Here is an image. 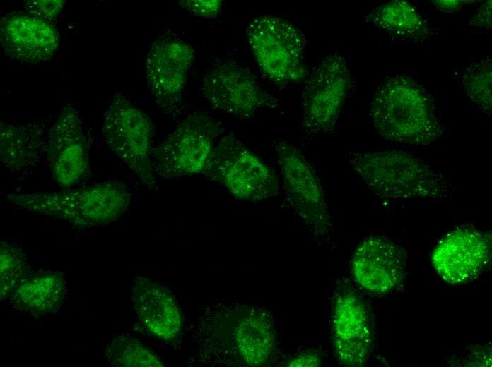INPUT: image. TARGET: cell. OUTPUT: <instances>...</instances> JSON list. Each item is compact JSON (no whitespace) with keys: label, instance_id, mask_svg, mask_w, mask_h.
Masks as SVG:
<instances>
[{"label":"cell","instance_id":"obj_1","mask_svg":"<svg viewBox=\"0 0 492 367\" xmlns=\"http://www.w3.org/2000/svg\"><path fill=\"white\" fill-rule=\"evenodd\" d=\"M370 116L384 140L425 145L442 133L438 109L430 93L406 75L383 79L373 95Z\"/></svg>","mask_w":492,"mask_h":367},{"label":"cell","instance_id":"obj_2","mask_svg":"<svg viewBox=\"0 0 492 367\" xmlns=\"http://www.w3.org/2000/svg\"><path fill=\"white\" fill-rule=\"evenodd\" d=\"M131 199L128 186L119 179L52 192L4 194L5 203L15 208L55 217L78 228L117 220L128 208Z\"/></svg>","mask_w":492,"mask_h":367},{"label":"cell","instance_id":"obj_3","mask_svg":"<svg viewBox=\"0 0 492 367\" xmlns=\"http://www.w3.org/2000/svg\"><path fill=\"white\" fill-rule=\"evenodd\" d=\"M347 160L351 169L382 198H441L454 191L442 174L404 151L351 152Z\"/></svg>","mask_w":492,"mask_h":367},{"label":"cell","instance_id":"obj_4","mask_svg":"<svg viewBox=\"0 0 492 367\" xmlns=\"http://www.w3.org/2000/svg\"><path fill=\"white\" fill-rule=\"evenodd\" d=\"M250 49L263 73L279 87L305 81V40L291 22L274 15L253 18L247 28Z\"/></svg>","mask_w":492,"mask_h":367},{"label":"cell","instance_id":"obj_5","mask_svg":"<svg viewBox=\"0 0 492 367\" xmlns=\"http://www.w3.org/2000/svg\"><path fill=\"white\" fill-rule=\"evenodd\" d=\"M223 130L221 123L206 113L189 114L153 148L151 160L156 177L204 175Z\"/></svg>","mask_w":492,"mask_h":367},{"label":"cell","instance_id":"obj_6","mask_svg":"<svg viewBox=\"0 0 492 367\" xmlns=\"http://www.w3.org/2000/svg\"><path fill=\"white\" fill-rule=\"evenodd\" d=\"M108 148L151 192L158 191L151 153L154 126L149 116L121 92H115L102 120Z\"/></svg>","mask_w":492,"mask_h":367},{"label":"cell","instance_id":"obj_7","mask_svg":"<svg viewBox=\"0 0 492 367\" xmlns=\"http://www.w3.org/2000/svg\"><path fill=\"white\" fill-rule=\"evenodd\" d=\"M204 175L240 200L259 202L279 193L274 169L229 133L218 139Z\"/></svg>","mask_w":492,"mask_h":367},{"label":"cell","instance_id":"obj_8","mask_svg":"<svg viewBox=\"0 0 492 367\" xmlns=\"http://www.w3.org/2000/svg\"><path fill=\"white\" fill-rule=\"evenodd\" d=\"M195 58L192 46L173 32L159 35L145 61L148 87L157 106L173 121L182 115L184 95Z\"/></svg>","mask_w":492,"mask_h":367},{"label":"cell","instance_id":"obj_9","mask_svg":"<svg viewBox=\"0 0 492 367\" xmlns=\"http://www.w3.org/2000/svg\"><path fill=\"white\" fill-rule=\"evenodd\" d=\"M351 84L348 63L338 54L324 58L308 74L301 95L302 126L308 137L333 131Z\"/></svg>","mask_w":492,"mask_h":367},{"label":"cell","instance_id":"obj_10","mask_svg":"<svg viewBox=\"0 0 492 367\" xmlns=\"http://www.w3.org/2000/svg\"><path fill=\"white\" fill-rule=\"evenodd\" d=\"M201 92L212 108L241 119L279 103L247 67L230 59H216L208 66Z\"/></svg>","mask_w":492,"mask_h":367},{"label":"cell","instance_id":"obj_11","mask_svg":"<svg viewBox=\"0 0 492 367\" xmlns=\"http://www.w3.org/2000/svg\"><path fill=\"white\" fill-rule=\"evenodd\" d=\"M286 198L310 233L317 239L329 231L330 222L321 183L302 151L288 141L273 143Z\"/></svg>","mask_w":492,"mask_h":367},{"label":"cell","instance_id":"obj_12","mask_svg":"<svg viewBox=\"0 0 492 367\" xmlns=\"http://www.w3.org/2000/svg\"><path fill=\"white\" fill-rule=\"evenodd\" d=\"M217 325L219 344L236 363L264 366L274 359L276 335L265 311L251 306L235 308L225 313Z\"/></svg>","mask_w":492,"mask_h":367},{"label":"cell","instance_id":"obj_13","mask_svg":"<svg viewBox=\"0 0 492 367\" xmlns=\"http://www.w3.org/2000/svg\"><path fill=\"white\" fill-rule=\"evenodd\" d=\"M45 153L51 177L62 189L76 188L89 179L88 143L78 112L70 102L49 128Z\"/></svg>","mask_w":492,"mask_h":367},{"label":"cell","instance_id":"obj_14","mask_svg":"<svg viewBox=\"0 0 492 367\" xmlns=\"http://www.w3.org/2000/svg\"><path fill=\"white\" fill-rule=\"evenodd\" d=\"M332 332L334 352L342 364L360 366L367 361L373 342L370 320L363 301L351 289L340 291L334 299Z\"/></svg>","mask_w":492,"mask_h":367},{"label":"cell","instance_id":"obj_15","mask_svg":"<svg viewBox=\"0 0 492 367\" xmlns=\"http://www.w3.org/2000/svg\"><path fill=\"white\" fill-rule=\"evenodd\" d=\"M0 43L5 54L23 63L51 60L60 43V34L52 23L27 12L11 11L0 20Z\"/></svg>","mask_w":492,"mask_h":367},{"label":"cell","instance_id":"obj_16","mask_svg":"<svg viewBox=\"0 0 492 367\" xmlns=\"http://www.w3.org/2000/svg\"><path fill=\"white\" fill-rule=\"evenodd\" d=\"M489 241L472 229H457L437 244L432 263L447 282L459 284L476 277L489 258Z\"/></svg>","mask_w":492,"mask_h":367},{"label":"cell","instance_id":"obj_17","mask_svg":"<svg viewBox=\"0 0 492 367\" xmlns=\"http://www.w3.org/2000/svg\"><path fill=\"white\" fill-rule=\"evenodd\" d=\"M404 252L390 240L370 236L356 249L351 270L358 284L367 291L383 294L402 282L404 273Z\"/></svg>","mask_w":492,"mask_h":367},{"label":"cell","instance_id":"obj_18","mask_svg":"<svg viewBox=\"0 0 492 367\" xmlns=\"http://www.w3.org/2000/svg\"><path fill=\"white\" fill-rule=\"evenodd\" d=\"M48 126L47 119L26 124L1 123V162L10 174L25 178L37 169L46 152Z\"/></svg>","mask_w":492,"mask_h":367},{"label":"cell","instance_id":"obj_19","mask_svg":"<svg viewBox=\"0 0 492 367\" xmlns=\"http://www.w3.org/2000/svg\"><path fill=\"white\" fill-rule=\"evenodd\" d=\"M131 296L137 318L151 335L165 342L179 337L183 316L168 289L148 279L139 278L134 282Z\"/></svg>","mask_w":492,"mask_h":367},{"label":"cell","instance_id":"obj_20","mask_svg":"<svg viewBox=\"0 0 492 367\" xmlns=\"http://www.w3.org/2000/svg\"><path fill=\"white\" fill-rule=\"evenodd\" d=\"M66 293V281L57 272H42L26 275L9 296L16 308L34 315L55 312Z\"/></svg>","mask_w":492,"mask_h":367},{"label":"cell","instance_id":"obj_21","mask_svg":"<svg viewBox=\"0 0 492 367\" xmlns=\"http://www.w3.org/2000/svg\"><path fill=\"white\" fill-rule=\"evenodd\" d=\"M365 19L393 39L408 43L425 42L432 33L425 18L406 1L385 3L373 8Z\"/></svg>","mask_w":492,"mask_h":367},{"label":"cell","instance_id":"obj_22","mask_svg":"<svg viewBox=\"0 0 492 367\" xmlns=\"http://www.w3.org/2000/svg\"><path fill=\"white\" fill-rule=\"evenodd\" d=\"M461 87L467 97L484 113L492 111V63L481 59L467 68L461 76Z\"/></svg>","mask_w":492,"mask_h":367},{"label":"cell","instance_id":"obj_23","mask_svg":"<svg viewBox=\"0 0 492 367\" xmlns=\"http://www.w3.org/2000/svg\"><path fill=\"white\" fill-rule=\"evenodd\" d=\"M108 362L115 366L162 367L161 359L151 349L136 339L118 337L114 339L106 349Z\"/></svg>","mask_w":492,"mask_h":367},{"label":"cell","instance_id":"obj_24","mask_svg":"<svg viewBox=\"0 0 492 367\" xmlns=\"http://www.w3.org/2000/svg\"><path fill=\"white\" fill-rule=\"evenodd\" d=\"M1 299L8 298L29 270L23 250L18 245L4 241L0 244Z\"/></svg>","mask_w":492,"mask_h":367},{"label":"cell","instance_id":"obj_25","mask_svg":"<svg viewBox=\"0 0 492 367\" xmlns=\"http://www.w3.org/2000/svg\"><path fill=\"white\" fill-rule=\"evenodd\" d=\"M65 4L64 0H29L24 1V8L28 13L52 23L61 14Z\"/></svg>","mask_w":492,"mask_h":367},{"label":"cell","instance_id":"obj_26","mask_svg":"<svg viewBox=\"0 0 492 367\" xmlns=\"http://www.w3.org/2000/svg\"><path fill=\"white\" fill-rule=\"evenodd\" d=\"M179 5L194 16L213 18L219 15L222 9L223 1L220 0H184L180 1Z\"/></svg>","mask_w":492,"mask_h":367},{"label":"cell","instance_id":"obj_27","mask_svg":"<svg viewBox=\"0 0 492 367\" xmlns=\"http://www.w3.org/2000/svg\"><path fill=\"white\" fill-rule=\"evenodd\" d=\"M491 0L486 1L476 11L469 25L474 27H478L485 29H488L491 27Z\"/></svg>","mask_w":492,"mask_h":367},{"label":"cell","instance_id":"obj_28","mask_svg":"<svg viewBox=\"0 0 492 367\" xmlns=\"http://www.w3.org/2000/svg\"><path fill=\"white\" fill-rule=\"evenodd\" d=\"M321 364L320 354L314 351L302 352L290 359L286 363V366H319Z\"/></svg>","mask_w":492,"mask_h":367},{"label":"cell","instance_id":"obj_29","mask_svg":"<svg viewBox=\"0 0 492 367\" xmlns=\"http://www.w3.org/2000/svg\"><path fill=\"white\" fill-rule=\"evenodd\" d=\"M472 1H461V0H453V1H444V0H436L433 1L432 4L438 10L446 12H456L460 10L465 4L471 2Z\"/></svg>","mask_w":492,"mask_h":367}]
</instances>
